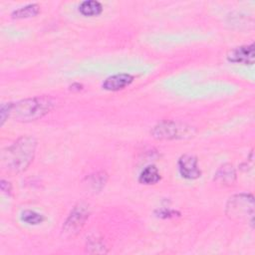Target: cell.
Returning <instances> with one entry per match:
<instances>
[{
    "mask_svg": "<svg viewBox=\"0 0 255 255\" xmlns=\"http://www.w3.org/2000/svg\"><path fill=\"white\" fill-rule=\"evenodd\" d=\"M37 147L34 136L23 135L7 146L2 152V166L9 172L25 171L32 163Z\"/></svg>",
    "mask_w": 255,
    "mask_h": 255,
    "instance_id": "obj_1",
    "label": "cell"
},
{
    "mask_svg": "<svg viewBox=\"0 0 255 255\" xmlns=\"http://www.w3.org/2000/svg\"><path fill=\"white\" fill-rule=\"evenodd\" d=\"M54 108V101L48 96L33 97L10 103L9 119L27 123L42 119Z\"/></svg>",
    "mask_w": 255,
    "mask_h": 255,
    "instance_id": "obj_2",
    "label": "cell"
},
{
    "mask_svg": "<svg viewBox=\"0 0 255 255\" xmlns=\"http://www.w3.org/2000/svg\"><path fill=\"white\" fill-rule=\"evenodd\" d=\"M254 197L250 193L232 195L226 203V215L237 222H247L253 226L254 222Z\"/></svg>",
    "mask_w": 255,
    "mask_h": 255,
    "instance_id": "obj_3",
    "label": "cell"
},
{
    "mask_svg": "<svg viewBox=\"0 0 255 255\" xmlns=\"http://www.w3.org/2000/svg\"><path fill=\"white\" fill-rule=\"evenodd\" d=\"M195 130L192 127L178 122L163 121L155 125L150 134L155 139L159 140H172V139H185L194 135Z\"/></svg>",
    "mask_w": 255,
    "mask_h": 255,
    "instance_id": "obj_4",
    "label": "cell"
},
{
    "mask_svg": "<svg viewBox=\"0 0 255 255\" xmlns=\"http://www.w3.org/2000/svg\"><path fill=\"white\" fill-rule=\"evenodd\" d=\"M90 216V207L85 202H78L71 210L62 227V236L69 239L77 236Z\"/></svg>",
    "mask_w": 255,
    "mask_h": 255,
    "instance_id": "obj_5",
    "label": "cell"
},
{
    "mask_svg": "<svg viewBox=\"0 0 255 255\" xmlns=\"http://www.w3.org/2000/svg\"><path fill=\"white\" fill-rule=\"evenodd\" d=\"M226 58L230 63L240 65H253L255 61V46L252 43L250 45L235 47L227 53Z\"/></svg>",
    "mask_w": 255,
    "mask_h": 255,
    "instance_id": "obj_6",
    "label": "cell"
},
{
    "mask_svg": "<svg viewBox=\"0 0 255 255\" xmlns=\"http://www.w3.org/2000/svg\"><path fill=\"white\" fill-rule=\"evenodd\" d=\"M178 171L185 179H196L201 176V170L198 167V159L192 154H183L177 161Z\"/></svg>",
    "mask_w": 255,
    "mask_h": 255,
    "instance_id": "obj_7",
    "label": "cell"
},
{
    "mask_svg": "<svg viewBox=\"0 0 255 255\" xmlns=\"http://www.w3.org/2000/svg\"><path fill=\"white\" fill-rule=\"evenodd\" d=\"M133 80H134V78L130 74H127V73L116 74V75L108 77L103 82L102 87L106 91L118 92V91L124 90L127 87H128L133 82Z\"/></svg>",
    "mask_w": 255,
    "mask_h": 255,
    "instance_id": "obj_8",
    "label": "cell"
},
{
    "mask_svg": "<svg viewBox=\"0 0 255 255\" xmlns=\"http://www.w3.org/2000/svg\"><path fill=\"white\" fill-rule=\"evenodd\" d=\"M236 170L231 163L222 164L215 172L213 180L220 186H231L236 182Z\"/></svg>",
    "mask_w": 255,
    "mask_h": 255,
    "instance_id": "obj_9",
    "label": "cell"
},
{
    "mask_svg": "<svg viewBox=\"0 0 255 255\" xmlns=\"http://www.w3.org/2000/svg\"><path fill=\"white\" fill-rule=\"evenodd\" d=\"M79 12L86 17L98 16L103 12V5L96 0H86L79 5Z\"/></svg>",
    "mask_w": 255,
    "mask_h": 255,
    "instance_id": "obj_10",
    "label": "cell"
},
{
    "mask_svg": "<svg viewBox=\"0 0 255 255\" xmlns=\"http://www.w3.org/2000/svg\"><path fill=\"white\" fill-rule=\"evenodd\" d=\"M160 180V173L155 165H148L146 166L141 172L138 177V181L142 184L151 185L155 184Z\"/></svg>",
    "mask_w": 255,
    "mask_h": 255,
    "instance_id": "obj_11",
    "label": "cell"
},
{
    "mask_svg": "<svg viewBox=\"0 0 255 255\" xmlns=\"http://www.w3.org/2000/svg\"><path fill=\"white\" fill-rule=\"evenodd\" d=\"M40 12V6L36 3H31L26 6L20 7L19 9H16L12 12L11 16L14 19H26L35 17Z\"/></svg>",
    "mask_w": 255,
    "mask_h": 255,
    "instance_id": "obj_12",
    "label": "cell"
},
{
    "mask_svg": "<svg viewBox=\"0 0 255 255\" xmlns=\"http://www.w3.org/2000/svg\"><path fill=\"white\" fill-rule=\"evenodd\" d=\"M88 186L93 189L94 191H100L105 185L108 180V174L106 171H97L93 174H90L87 177Z\"/></svg>",
    "mask_w": 255,
    "mask_h": 255,
    "instance_id": "obj_13",
    "label": "cell"
},
{
    "mask_svg": "<svg viewBox=\"0 0 255 255\" xmlns=\"http://www.w3.org/2000/svg\"><path fill=\"white\" fill-rule=\"evenodd\" d=\"M86 250L89 253L92 254H103V253H107V247L104 243V241L99 238V237H91L87 240L86 243Z\"/></svg>",
    "mask_w": 255,
    "mask_h": 255,
    "instance_id": "obj_14",
    "label": "cell"
},
{
    "mask_svg": "<svg viewBox=\"0 0 255 255\" xmlns=\"http://www.w3.org/2000/svg\"><path fill=\"white\" fill-rule=\"evenodd\" d=\"M21 220L29 225H38L45 220V217L41 213L28 209V210H24L21 213Z\"/></svg>",
    "mask_w": 255,
    "mask_h": 255,
    "instance_id": "obj_15",
    "label": "cell"
},
{
    "mask_svg": "<svg viewBox=\"0 0 255 255\" xmlns=\"http://www.w3.org/2000/svg\"><path fill=\"white\" fill-rule=\"evenodd\" d=\"M154 213L157 217H160V218H171V217L176 216V214H179V212H177L175 210H171L166 207L157 209L154 211Z\"/></svg>",
    "mask_w": 255,
    "mask_h": 255,
    "instance_id": "obj_16",
    "label": "cell"
},
{
    "mask_svg": "<svg viewBox=\"0 0 255 255\" xmlns=\"http://www.w3.org/2000/svg\"><path fill=\"white\" fill-rule=\"evenodd\" d=\"M9 112H10V103L2 104L0 109V125L3 126L5 121L9 119Z\"/></svg>",
    "mask_w": 255,
    "mask_h": 255,
    "instance_id": "obj_17",
    "label": "cell"
},
{
    "mask_svg": "<svg viewBox=\"0 0 255 255\" xmlns=\"http://www.w3.org/2000/svg\"><path fill=\"white\" fill-rule=\"evenodd\" d=\"M0 188L1 190L6 193V194H10L11 193V190H12V185L9 181L5 180V179H1L0 181Z\"/></svg>",
    "mask_w": 255,
    "mask_h": 255,
    "instance_id": "obj_18",
    "label": "cell"
},
{
    "mask_svg": "<svg viewBox=\"0 0 255 255\" xmlns=\"http://www.w3.org/2000/svg\"><path fill=\"white\" fill-rule=\"evenodd\" d=\"M82 89H83V86L79 83H74L70 86V90H72V91H80Z\"/></svg>",
    "mask_w": 255,
    "mask_h": 255,
    "instance_id": "obj_19",
    "label": "cell"
}]
</instances>
